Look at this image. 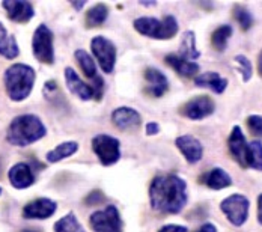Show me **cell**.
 I'll return each instance as SVG.
<instances>
[{
	"mask_svg": "<svg viewBox=\"0 0 262 232\" xmlns=\"http://www.w3.org/2000/svg\"><path fill=\"white\" fill-rule=\"evenodd\" d=\"M187 184L177 175H161L151 182V206L158 213L178 214L187 204Z\"/></svg>",
	"mask_w": 262,
	"mask_h": 232,
	"instance_id": "obj_1",
	"label": "cell"
},
{
	"mask_svg": "<svg viewBox=\"0 0 262 232\" xmlns=\"http://www.w3.org/2000/svg\"><path fill=\"white\" fill-rule=\"evenodd\" d=\"M46 136V127L41 119L35 115H21L17 116L9 129L6 139L15 146H27Z\"/></svg>",
	"mask_w": 262,
	"mask_h": 232,
	"instance_id": "obj_2",
	"label": "cell"
},
{
	"mask_svg": "<svg viewBox=\"0 0 262 232\" xmlns=\"http://www.w3.org/2000/svg\"><path fill=\"white\" fill-rule=\"evenodd\" d=\"M5 86L11 100L23 101L32 92L35 83V71L25 64H15L5 71Z\"/></svg>",
	"mask_w": 262,
	"mask_h": 232,
	"instance_id": "obj_3",
	"label": "cell"
},
{
	"mask_svg": "<svg viewBox=\"0 0 262 232\" xmlns=\"http://www.w3.org/2000/svg\"><path fill=\"white\" fill-rule=\"evenodd\" d=\"M134 29L148 38L154 39H170L178 32V22L172 15H166L163 20L152 17H142L134 22Z\"/></svg>",
	"mask_w": 262,
	"mask_h": 232,
	"instance_id": "obj_4",
	"label": "cell"
},
{
	"mask_svg": "<svg viewBox=\"0 0 262 232\" xmlns=\"http://www.w3.org/2000/svg\"><path fill=\"white\" fill-rule=\"evenodd\" d=\"M250 202L244 195H231L220 204V209L226 214L234 226H243L249 217Z\"/></svg>",
	"mask_w": 262,
	"mask_h": 232,
	"instance_id": "obj_5",
	"label": "cell"
},
{
	"mask_svg": "<svg viewBox=\"0 0 262 232\" xmlns=\"http://www.w3.org/2000/svg\"><path fill=\"white\" fill-rule=\"evenodd\" d=\"M89 223L95 232H122V220L116 206L107 205L104 209L91 216Z\"/></svg>",
	"mask_w": 262,
	"mask_h": 232,
	"instance_id": "obj_6",
	"label": "cell"
},
{
	"mask_svg": "<svg viewBox=\"0 0 262 232\" xmlns=\"http://www.w3.org/2000/svg\"><path fill=\"white\" fill-rule=\"evenodd\" d=\"M32 49L35 57L42 64L54 62V50H53V33L46 25L38 26L32 39Z\"/></svg>",
	"mask_w": 262,
	"mask_h": 232,
	"instance_id": "obj_7",
	"label": "cell"
},
{
	"mask_svg": "<svg viewBox=\"0 0 262 232\" xmlns=\"http://www.w3.org/2000/svg\"><path fill=\"white\" fill-rule=\"evenodd\" d=\"M92 150L104 166L115 164L121 157L119 140L112 136H107V134H98L94 137Z\"/></svg>",
	"mask_w": 262,
	"mask_h": 232,
	"instance_id": "obj_8",
	"label": "cell"
},
{
	"mask_svg": "<svg viewBox=\"0 0 262 232\" xmlns=\"http://www.w3.org/2000/svg\"><path fill=\"white\" fill-rule=\"evenodd\" d=\"M92 53L95 56V59L98 60L101 70L104 73H112L115 62H116V47L113 46L112 41H108L104 36H97L92 39L91 43Z\"/></svg>",
	"mask_w": 262,
	"mask_h": 232,
	"instance_id": "obj_9",
	"label": "cell"
},
{
	"mask_svg": "<svg viewBox=\"0 0 262 232\" xmlns=\"http://www.w3.org/2000/svg\"><path fill=\"white\" fill-rule=\"evenodd\" d=\"M214 109H215V106L210 97L201 95V97L191 98L190 101L184 104L181 107V113L188 119L199 121V119H204V118L212 115Z\"/></svg>",
	"mask_w": 262,
	"mask_h": 232,
	"instance_id": "obj_10",
	"label": "cell"
},
{
	"mask_svg": "<svg viewBox=\"0 0 262 232\" xmlns=\"http://www.w3.org/2000/svg\"><path fill=\"white\" fill-rule=\"evenodd\" d=\"M175 143L188 163L194 164V163L201 161V158L204 155V146H202L201 140H198L194 136H190V134L180 136L175 140Z\"/></svg>",
	"mask_w": 262,
	"mask_h": 232,
	"instance_id": "obj_11",
	"label": "cell"
},
{
	"mask_svg": "<svg viewBox=\"0 0 262 232\" xmlns=\"http://www.w3.org/2000/svg\"><path fill=\"white\" fill-rule=\"evenodd\" d=\"M3 8L6 9L8 17L12 22L17 23H26L32 17H33V6L30 2H25V0H8L2 3Z\"/></svg>",
	"mask_w": 262,
	"mask_h": 232,
	"instance_id": "obj_12",
	"label": "cell"
},
{
	"mask_svg": "<svg viewBox=\"0 0 262 232\" xmlns=\"http://www.w3.org/2000/svg\"><path fill=\"white\" fill-rule=\"evenodd\" d=\"M247 142H246V137L243 134L241 129L235 125L232 131H231V136H229V140H228V146H229V151L231 155L234 157L236 163L246 169V155H247Z\"/></svg>",
	"mask_w": 262,
	"mask_h": 232,
	"instance_id": "obj_13",
	"label": "cell"
},
{
	"mask_svg": "<svg viewBox=\"0 0 262 232\" xmlns=\"http://www.w3.org/2000/svg\"><path fill=\"white\" fill-rule=\"evenodd\" d=\"M145 80H146V94L152 97H161L169 89L167 77L157 70V68H146L145 70Z\"/></svg>",
	"mask_w": 262,
	"mask_h": 232,
	"instance_id": "obj_14",
	"label": "cell"
},
{
	"mask_svg": "<svg viewBox=\"0 0 262 232\" xmlns=\"http://www.w3.org/2000/svg\"><path fill=\"white\" fill-rule=\"evenodd\" d=\"M56 211V204L52 199L47 198H39L32 202H29L23 208V216L26 219H49Z\"/></svg>",
	"mask_w": 262,
	"mask_h": 232,
	"instance_id": "obj_15",
	"label": "cell"
},
{
	"mask_svg": "<svg viewBox=\"0 0 262 232\" xmlns=\"http://www.w3.org/2000/svg\"><path fill=\"white\" fill-rule=\"evenodd\" d=\"M112 121L119 130L136 129L142 124L140 113L131 107H119L112 113Z\"/></svg>",
	"mask_w": 262,
	"mask_h": 232,
	"instance_id": "obj_16",
	"label": "cell"
},
{
	"mask_svg": "<svg viewBox=\"0 0 262 232\" xmlns=\"http://www.w3.org/2000/svg\"><path fill=\"white\" fill-rule=\"evenodd\" d=\"M65 81H67V86L68 89L76 95L79 97L80 100H92L95 97L94 94V89L92 86L86 85L83 80H80V77L77 76V73L73 70V68H67L65 70Z\"/></svg>",
	"mask_w": 262,
	"mask_h": 232,
	"instance_id": "obj_17",
	"label": "cell"
},
{
	"mask_svg": "<svg viewBox=\"0 0 262 232\" xmlns=\"http://www.w3.org/2000/svg\"><path fill=\"white\" fill-rule=\"evenodd\" d=\"M9 181L15 188H27L35 182V175L26 163H17L9 169Z\"/></svg>",
	"mask_w": 262,
	"mask_h": 232,
	"instance_id": "obj_18",
	"label": "cell"
},
{
	"mask_svg": "<svg viewBox=\"0 0 262 232\" xmlns=\"http://www.w3.org/2000/svg\"><path fill=\"white\" fill-rule=\"evenodd\" d=\"M166 64L169 67H172L180 76L183 77H193L199 73V65L196 62H191V60H187L180 57L178 54H169L166 56Z\"/></svg>",
	"mask_w": 262,
	"mask_h": 232,
	"instance_id": "obj_19",
	"label": "cell"
},
{
	"mask_svg": "<svg viewBox=\"0 0 262 232\" xmlns=\"http://www.w3.org/2000/svg\"><path fill=\"white\" fill-rule=\"evenodd\" d=\"M194 85L199 88H207L211 89L215 94H223L226 86H228V80L225 77H222L219 73H204L201 76L194 78Z\"/></svg>",
	"mask_w": 262,
	"mask_h": 232,
	"instance_id": "obj_20",
	"label": "cell"
},
{
	"mask_svg": "<svg viewBox=\"0 0 262 232\" xmlns=\"http://www.w3.org/2000/svg\"><path fill=\"white\" fill-rule=\"evenodd\" d=\"M202 182L210 187L212 190H222V188H226L229 185H232V178L231 175L223 171L222 167H214L211 169L210 172H207L204 177H202Z\"/></svg>",
	"mask_w": 262,
	"mask_h": 232,
	"instance_id": "obj_21",
	"label": "cell"
},
{
	"mask_svg": "<svg viewBox=\"0 0 262 232\" xmlns=\"http://www.w3.org/2000/svg\"><path fill=\"white\" fill-rule=\"evenodd\" d=\"M18 44L12 35L8 33L5 26L0 23V54L6 59H15L18 56Z\"/></svg>",
	"mask_w": 262,
	"mask_h": 232,
	"instance_id": "obj_22",
	"label": "cell"
},
{
	"mask_svg": "<svg viewBox=\"0 0 262 232\" xmlns=\"http://www.w3.org/2000/svg\"><path fill=\"white\" fill-rule=\"evenodd\" d=\"M180 57L187 59V60H194L201 56V52L196 49V38H194V32L188 30L183 35L181 39V47H180Z\"/></svg>",
	"mask_w": 262,
	"mask_h": 232,
	"instance_id": "obj_23",
	"label": "cell"
},
{
	"mask_svg": "<svg viewBox=\"0 0 262 232\" xmlns=\"http://www.w3.org/2000/svg\"><path fill=\"white\" fill-rule=\"evenodd\" d=\"M247 167H252L255 171H262V143L259 140H253L247 145L246 169Z\"/></svg>",
	"mask_w": 262,
	"mask_h": 232,
	"instance_id": "obj_24",
	"label": "cell"
},
{
	"mask_svg": "<svg viewBox=\"0 0 262 232\" xmlns=\"http://www.w3.org/2000/svg\"><path fill=\"white\" fill-rule=\"evenodd\" d=\"M77 150H79V145L76 142H63L47 154V160L50 163H57L63 158H68L73 154H76Z\"/></svg>",
	"mask_w": 262,
	"mask_h": 232,
	"instance_id": "obj_25",
	"label": "cell"
},
{
	"mask_svg": "<svg viewBox=\"0 0 262 232\" xmlns=\"http://www.w3.org/2000/svg\"><path fill=\"white\" fill-rule=\"evenodd\" d=\"M232 36V27L229 25H223V26L217 27L212 35H211V44L217 52H223L228 46L229 38Z\"/></svg>",
	"mask_w": 262,
	"mask_h": 232,
	"instance_id": "obj_26",
	"label": "cell"
},
{
	"mask_svg": "<svg viewBox=\"0 0 262 232\" xmlns=\"http://www.w3.org/2000/svg\"><path fill=\"white\" fill-rule=\"evenodd\" d=\"M108 15V9L104 3H98L91 8L86 14V27H98L105 22Z\"/></svg>",
	"mask_w": 262,
	"mask_h": 232,
	"instance_id": "obj_27",
	"label": "cell"
},
{
	"mask_svg": "<svg viewBox=\"0 0 262 232\" xmlns=\"http://www.w3.org/2000/svg\"><path fill=\"white\" fill-rule=\"evenodd\" d=\"M54 232H86L79 223L77 217L70 213L54 223Z\"/></svg>",
	"mask_w": 262,
	"mask_h": 232,
	"instance_id": "obj_28",
	"label": "cell"
},
{
	"mask_svg": "<svg viewBox=\"0 0 262 232\" xmlns=\"http://www.w3.org/2000/svg\"><path fill=\"white\" fill-rule=\"evenodd\" d=\"M76 59H77L80 68H81V71H83V74H84L86 77L94 78V80L98 78L97 77V67H95V62H94V59L89 56V53H86L84 50H77V52H76Z\"/></svg>",
	"mask_w": 262,
	"mask_h": 232,
	"instance_id": "obj_29",
	"label": "cell"
},
{
	"mask_svg": "<svg viewBox=\"0 0 262 232\" xmlns=\"http://www.w3.org/2000/svg\"><path fill=\"white\" fill-rule=\"evenodd\" d=\"M234 18H235L236 23L239 25V27L243 30H249L250 27L253 26V17H252V14L246 8H243L239 5H236L235 8H234Z\"/></svg>",
	"mask_w": 262,
	"mask_h": 232,
	"instance_id": "obj_30",
	"label": "cell"
},
{
	"mask_svg": "<svg viewBox=\"0 0 262 232\" xmlns=\"http://www.w3.org/2000/svg\"><path fill=\"white\" fill-rule=\"evenodd\" d=\"M235 62L236 65H238V68H239V73L243 76V80L244 81H249L252 78V74H253V67L250 64V60L246 56L238 54V56H235Z\"/></svg>",
	"mask_w": 262,
	"mask_h": 232,
	"instance_id": "obj_31",
	"label": "cell"
},
{
	"mask_svg": "<svg viewBox=\"0 0 262 232\" xmlns=\"http://www.w3.org/2000/svg\"><path fill=\"white\" fill-rule=\"evenodd\" d=\"M247 127L250 133L256 137H262V116L259 115H250L247 118Z\"/></svg>",
	"mask_w": 262,
	"mask_h": 232,
	"instance_id": "obj_32",
	"label": "cell"
},
{
	"mask_svg": "<svg viewBox=\"0 0 262 232\" xmlns=\"http://www.w3.org/2000/svg\"><path fill=\"white\" fill-rule=\"evenodd\" d=\"M104 201V196L101 195V192H98V190H95V192H92L88 198H86V205H98V204H101Z\"/></svg>",
	"mask_w": 262,
	"mask_h": 232,
	"instance_id": "obj_33",
	"label": "cell"
},
{
	"mask_svg": "<svg viewBox=\"0 0 262 232\" xmlns=\"http://www.w3.org/2000/svg\"><path fill=\"white\" fill-rule=\"evenodd\" d=\"M158 232H188V229L185 226H181V225H166Z\"/></svg>",
	"mask_w": 262,
	"mask_h": 232,
	"instance_id": "obj_34",
	"label": "cell"
},
{
	"mask_svg": "<svg viewBox=\"0 0 262 232\" xmlns=\"http://www.w3.org/2000/svg\"><path fill=\"white\" fill-rule=\"evenodd\" d=\"M158 131H160V127H158V124H156V122H149V124L146 125V134H148V136L157 134Z\"/></svg>",
	"mask_w": 262,
	"mask_h": 232,
	"instance_id": "obj_35",
	"label": "cell"
},
{
	"mask_svg": "<svg viewBox=\"0 0 262 232\" xmlns=\"http://www.w3.org/2000/svg\"><path fill=\"white\" fill-rule=\"evenodd\" d=\"M198 232H217V228L212 223H205L198 229Z\"/></svg>",
	"mask_w": 262,
	"mask_h": 232,
	"instance_id": "obj_36",
	"label": "cell"
},
{
	"mask_svg": "<svg viewBox=\"0 0 262 232\" xmlns=\"http://www.w3.org/2000/svg\"><path fill=\"white\" fill-rule=\"evenodd\" d=\"M258 222L262 225V195L258 196Z\"/></svg>",
	"mask_w": 262,
	"mask_h": 232,
	"instance_id": "obj_37",
	"label": "cell"
},
{
	"mask_svg": "<svg viewBox=\"0 0 262 232\" xmlns=\"http://www.w3.org/2000/svg\"><path fill=\"white\" fill-rule=\"evenodd\" d=\"M258 71H259V76L262 77V52L259 53V57H258Z\"/></svg>",
	"mask_w": 262,
	"mask_h": 232,
	"instance_id": "obj_38",
	"label": "cell"
},
{
	"mask_svg": "<svg viewBox=\"0 0 262 232\" xmlns=\"http://www.w3.org/2000/svg\"><path fill=\"white\" fill-rule=\"evenodd\" d=\"M73 6H74L76 9H80V8L84 6V2H73Z\"/></svg>",
	"mask_w": 262,
	"mask_h": 232,
	"instance_id": "obj_39",
	"label": "cell"
},
{
	"mask_svg": "<svg viewBox=\"0 0 262 232\" xmlns=\"http://www.w3.org/2000/svg\"><path fill=\"white\" fill-rule=\"evenodd\" d=\"M21 232H41V231H39V229H30V228H29V229H23Z\"/></svg>",
	"mask_w": 262,
	"mask_h": 232,
	"instance_id": "obj_40",
	"label": "cell"
},
{
	"mask_svg": "<svg viewBox=\"0 0 262 232\" xmlns=\"http://www.w3.org/2000/svg\"><path fill=\"white\" fill-rule=\"evenodd\" d=\"M0 172H2V163H0Z\"/></svg>",
	"mask_w": 262,
	"mask_h": 232,
	"instance_id": "obj_41",
	"label": "cell"
},
{
	"mask_svg": "<svg viewBox=\"0 0 262 232\" xmlns=\"http://www.w3.org/2000/svg\"><path fill=\"white\" fill-rule=\"evenodd\" d=\"M0 192H2V188H0Z\"/></svg>",
	"mask_w": 262,
	"mask_h": 232,
	"instance_id": "obj_42",
	"label": "cell"
}]
</instances>
